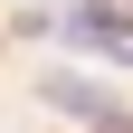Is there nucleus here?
Instances as JSON below:
<instances>
[{
  "label": "nucleus",
  "instance_id": "f257e3e1",
  "mask_svg": "<svg viewBox=\"0 0 133 133\" xmlns=\"http://www.w3.org/2000/svg\"><path fill=\"white\" fill-rule=\"evenodd\" d=\"M95 133H133V114H124V105H105V114H95Z\"/></svg>",
  "mask_w": 133,
  "mask_h": 133
}]
</instances>
